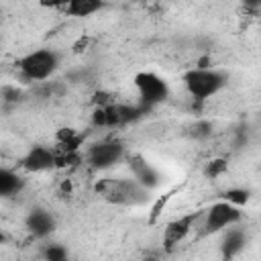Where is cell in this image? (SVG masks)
Segmentation results:
<instances>
[{
  "mask_svg": "<svg viewBox=\"0 0 261 261\" xmlns=\"http://www.w3.org/2000/svg\"><path fill=\"white\" fill-rule=\"evenodd\" d=\"M96 192L110 204L118 206H141L149 202L151 190L141 186L135 177H104L96 184Z\"/></svg>",
  "mask_w": 261,
  "mask_h": 261,
  "instance_id": "1",
  "label": "cell"
},
{
  "mask_svg": "<svg viewBox=\"0 0 261 261\" xmlns=\"http://www.w3.org/2000/svg\"><path fill=\"white\" fill-rule=\"evenodd\" d=\"M184 88L196 102H204L212 96H216L226 86V75L220 69L210 67H192L184 73Z\"/></svg>",
  "mask_w": 261,
  "mask_h": 261,
  "instance_id": "2",
  "label": "cell"
},
{
  "mask_svg": "<svg viewBox=\"0 0 261 261\" xmlns=\"http://www.w3.org/2000/svg\"><path fill=\"white\" fill-rule=\"evenodd\" d=\"M59 53L55 49H35L18 59V73L24 82H45L59 69Z\"/></svg>",
  "mask_w": 261,
  "mask_h": 261,
  "instance_id": "3",
  "label": "cell"
},
{
  "mask_svg": "<svg viewBox=\"0 0 261 261\" xmlns=\"http://www.w3.org/2000/svg\"><path fill=\"white\" fill-rule=\"evenodd\" d=\"M147 108L141 104H120V102H110L106 106H94L92 110V124L98 128H114V126H124L135 120H139Z\"/></svg>",
  "mask_w": 261,
  "mask_h": 261,
  "instance_id": "4",
  "label": "cell"
},
{
  "mask_svg": "<svg viewBox=\"0 0 261 261\" xmlns=\"http://www.w3.org/2000/svg\"><path fill=\"white\" fill-rule=\"evenodd\" d=\"M122 159H126V147L118 139H104L86 149L84 161L96 169V171H106L118 165Z\"/></svg>",
  "mask_w": 261,
  "mask_h": 261,
  "instance_id": "5",
  "label": "cell"
},
{
  "mask_svg": "<svg viewBox=\"0 0 261 261\" xmlns=\"http://www.w3.org/2000/svg\"><path fill=\"white\" fill-rule=\"evenodd\" d=\"M243 220L241 206L230 204L228 200L214 202L204 214H202V234H214L222 232L228 226H234Z\"/></svg>",
  "mask_w": 261,
  "mask_h": 261,
  "instance_id": "6",
  "label": "cell"
},
{
  "mask_svg": "<svg viewBox=\"0 0 261 261\" xmlns=\"http://www.w3.org/2000/svg\"><path fill=\"white\" fill-rule=\"evenodd\" d=\"M137 96H139V104L145 106L147 110L165 102L169 98V86L163 77H159L153 71H139L133 80Z\"/></svg>",
  "mask_w": 261,
  "mask_h": 261,
  "instance_id": "7",
  "label": "cell"
},
{
  "mask_svg": "<svg viewBox=\"0 0 261 261\" xmlns=\"http://www.w3.org/2000/svg\"><path fill=\"white\" fill-rule=\"evenodd\" d=\"M53 167H57V149H51L45 145H35L22 157V169L29 173H43Z\"/></svg>",
  "mask_w": 261,
  "mask_h": 261,
  "instance_id": "8",
  "label": "cell"
},
{
  "mask_svg": "<svg viewBox=\"0 0 261 261\" xmlns=\"http://www.w3.org/2000/svg\"><path fill=\"white\" fill-rule=\"evenodd\" d=\"M126 163H128V169H130V175L141 184L145 186L147 190H155L161 186V173L139 153L135 155H126Z\"/></svg>",
  "mask_w": 261,
  "mask_h": 261,
  "instance_id": "9",
  "label": "cell"
},
{
  "mask_svg": "<svg viewBox=\"0 0 261 261\" xmlns=\"http://www.w3.org/2000/svg\"><path fill=\"white\" fill-rule=\"evenodd\" d=\"M24 226H27V230L35 239H47L55 230L57 220H55V216L49 210H45V208H33L27 214V218H24Z\"/></svg>",
  "mask_w": 261,
  "mask_h": 261,
  "instance_id": "10",
  "label": "cell"
},
{
  "mask_svg": "<svg viewBox=\"0 0 261 261\" xmlns=\"http://www.w3.org/2000/svg\"><path fill=\"white\" fill-rule=\"evenodd\" d=\"M198 218H200L198 212H190V214H184V216L171 220L163 230V245L165 247H173V245L181 243L194 230V224L198 222Z\"/></svg>",
  "mask_w": 261,
  "mask_h": 261,
  "instance_id": "11",
  "label": "cell"
},
{
  "mask_svg": "<svg viewBox=\"0 0 261 261\" xmlns=\"http://www.w3.org/2000/svg\"><path fill=\"white\" fill-rule=\"evenodd\" d=\"M245 243H247V234H245V230L237 228V224L224 228V234H222V241H220L222 257H234V255H239L245 249Z\"/></svg>",
  "mask_w": 261,
  "mask_h": 261,
  "instance_id": "12",
  "label": "cell"
},
{
  "mask_svg": "<svg viewBox=\"0 0 261 261\" xmlns=\"http://www.w3.org/2000/svg\"><path fill=\"white\" fill-rule=\"evenodd\" d=\"M24 186H27V179L20 173H16L8 167L0 169V196H4V198L18 196L24 190Z\"/></svg>",
  "mask_w": 261,
  "mask_h": 261,
  "instance_id": "13",
  "label": "cell"
},
{
  "mask_svg": "<svg viewBox=\"0 0 261 261\" xmlns=\"http://www.w3.org/2000/svg\"><path fill=\"white\" fill-rule=\"evenodd\" d=\"M104 8V0H71L65 6V12L69 16H77V18H86L96 14L98 10Z\"/></svg>",
  "mask_w": 261,
  "mask_h": 261,
  "instance_id": "14",
  "label": "cell"
},
{
  "mask_svg": "<svg viewBox=\"0 0 261 261\" xmlns=\"http://www.w3.org/2000/svg\"><path fill=\"white\" fill-rule=\"evenodd\" d=\"M212 133H214V124H212L210 120H204V118L196 120V122L188 128V135H190L192 139H196V141H208V139L212 137Z\"/></svg>",
  "mask_w": 261,
  "mask_h": 261,
  "instance_id": "15",
  "label": "cell"
},
{
  "mask_svg": "<svg viewBox=\"0 0 261 261\" xmlns=\"http://www.w3.org/2000/svg\"><path fill=\"white\" fill-rule=\"evenodd\" d=\"M222 200H228L230 204H237V206H245L251 200V192L247 188H228L222 194Z\"/></svg>",
  "mask_w": 261,
  "mask_h": 261,
  "instance_id": "16",
  "label": "cell"
},
{
  "mask_svg": "<svg viewBox=\"0 0 261 261\" xmlns=\"http://www.w3.org/2000/svg\"><path fill=\"white\" fill-rule=\"evenodd\" d=\"M226 169H228V161H226V159H222V157L210 159V161L206 163V167H204V175L214 179V177H220Z\"/></svg>",
  "mask_w": 261,
  "mask_h": 261,
  "instance_id": "17",
  "label": "cell"
},
{
  "mask_svg": "<svg viewBox=\"0 0 261 261\" xmlns=\"http://www.w3.org/2000/svg\"><path fill=\"white\" fill-rule=\"evenodd\" d=\"M43 257H45V259H49V261H63V259L67 257V249H65L63 245L49 243V245H45Z\"/></svg>",
  "mask_w": 261,
  "mask_h": 261,
  "instance_id": "18",
  "label": "cell"
},
{
  "mask_svg": "<svg viewBox=\"0 0 261 261\" xmlns=\"http://www.w3.org/2000/svg\"><path fill=\"white\" fill-rule=\"evenodd\" d=\"M20 90L16 88V86H4V90H2V100H4V104H16L18 100H20Z\"/></svg>",
  "mask_w": 261,
  "mask_h": 261,
  "instance_id": "19",
  "label": "cell"
},
{
  "mask_svg": "<svg viewBox=\"0 0 261 261\" xmlns=\"http://www.w3.org/2000/svg\"><path fill=\"white\" fill-rule=\"evenodd\" d=\"M43 6H49V8H63L65 10V6L71 2V0H39Z\"/></svg>",
  "mask_w": 261,
  "mask_h": 261,
  "instance_id": "20",
  "label": "cell"
},
{
  "mask_svg": "<svg viewBox=\"0 0 261 261\" xmlns=\"http://www.w3.org/2000/svg\"><path fill=\"white\" fill-rule=\"evenodd\" d=\"M241 2H243V6L249 8V10H259V8H261V0H241Z\"/></svg>",
  "mask_w": 261,
  "mask_h": 261,
  "instance_id": "21",
  "label": "cell"
}]
</instances>
